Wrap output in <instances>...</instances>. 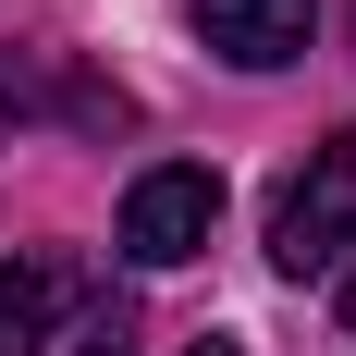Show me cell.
<instances>
[{"instance_id":"cell-4","label":"cell","mask_w":356,"mask_h":356,"mask_svg":"<svg viewBox=\"0 0 356 356\" xmlns=\"http://www.w3.org/2000/svg\"><path fill=\"white\" fill-rule=\"evenodd\" d=\"M197 37H209L234 74H283V62H307L320 0H197Z\"/></svg>"},{"instance_id":"cell-2","label":"cell","mask_w":356,"mask_h":356,"mask_svg":"<svg viewBox=\"0 0 356 356\" xmlns=\"http://www.w3.org/2000/svg\"><path fill=\"white\" fill-rule=\"evenodd\" d=\"M344 246H356V123L307 147V172H295L283 209H270V258H283L295 283H307V270H332Z\"/></svg>"},{"instance_id":"cell-1","label":"cell","mask_w":356,"mask_h":356,"mask_svg":"<svg viewBox=\"0 0 356 356\" xmlns=\"http://www.w3.org/2000/svg\"><path fill=\"white\" fill-rule=\"evenodd\" d=\"M221 234V172L209 160H160V172L123 184V258L136 270H184V258H209Z\"/></svg>"},{"instance_id":"cell-7","label":"cell","mask_w":356,"mask_h":356,"mask_svg":"<svg viewBox=\"0 0 356 356\" xmlns=\"http://www.w3.org/2000/svg\"><path fill=\"white\" fill-rule=\"evenodd\" d=\"M344 332H356V283H344Z\"/></svg>"},{"instance_id":"cell-3","label":"cell","mask_w":356,"mask_h":356,"mask_svg":"<svg viewBox=\"0 0 356 356\" xmlns=\"http://www.w3.org/2000/svg\"><path fill=\"white\" fill-rule=\"evenodd\" d=\"M86 307H99V283H86V258H74V246L0 258V356H49V332H74Z\"/></svg>"},{"instance_id":"cell-5","label":"cell","mask_w":356,"mask_h":356,"mask_svg":"<svg viewBox=\"0 0 356 356\" xmlns=\"http://www.w3.org/2000/svg\"><path fill=\"white\" fill-rule=\"evenodd\" d=\"M74 356H136V307H123V295H99V307L74 320Z\"/></svg>"},{"instance_id":"cell-6","label":"cell","mask_w":356,"mask_h":356,"mask_svg":"<svg viewBox=\"0 0 356 356\" xmlns=\"http://www.w3.org/2000/svg\"><path fill=\"white\" fill-rule=\"evenodd\" d=\"M197 356H246V344H197Z\"/></svg>"}]
</instances>
